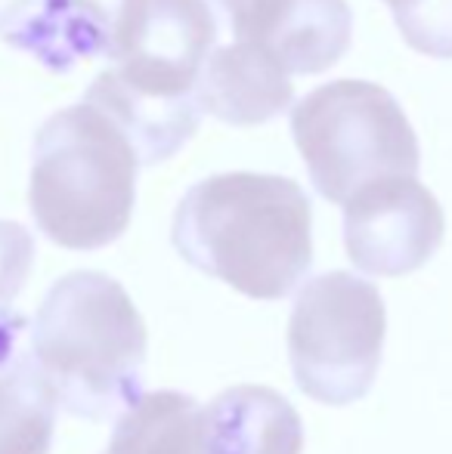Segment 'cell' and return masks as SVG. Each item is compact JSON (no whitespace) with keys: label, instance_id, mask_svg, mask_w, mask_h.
Listing matches in <instances>:
<instances>
[{"label":"cell","instance_id":"1","mask_svg":"<svg viewBox=\"0 0 452 454\" xmlns=\"http://www.w3.org/2000/svg\"><path fill=\"white\" fill-rule=\"evenodd\" d=\"M177 254L251 300H282L313 266V207L276 174H218L180 198Z\"/></svg>","mask_w":452,"mask_h":454},{"label":"cell","instance_id":"2","mask_svg":"<svg viewBox=\"0 0 452 454\" xmlns=\"http://www.w3.org/2000/svg\"><path fill=\"white\" fill-rule=\"evenodd\" d=\"M31 364L78 418H109L139 399L146 325L103 272H72L44 297L31 325Z\"/></svg>","mask_w":452,"mask_h":454},{"label":"cell","instance_id":"3","mask_svg":"<svg viewBox=\"0 0 452 454\" xmlns=\"http://www.w3.org/2000/svg\"><path fill=\"white\" fill-rule=\"evenodd\" d=\"M139 155L131 139L87 102L47 118L31 149V216L68 251L121 239L137 201Z\"/></svg>","mask_w":452,"mask_h":454},{"label":"cell","instance_id":"4","mask_svg":"<svg viewBox=\"0 0 452 454\" xmlns=\"http://www.w3.org/2000/svg\"><path fill=\"white\" fill-rule=\"evenodd\" d=\"M291 137L313 189L347 204L387 176H418L422 152L403 106L372 81H332L291 112Z\"/></svg>","mask_w":452,"mask_h":454},{"label":"cell","instance_id":"5","mask_svg":"<svg viewBox=\"0 0 452 454\" xmlns=\"http://www.w3.org/2000/svg\"><path fill=\"white\" fill-rule=\"evenodd\" d=\"M304 424L270 387H229L211 402L146 393L121 414L106 454H301Z\"/></svg>","mask_w":452,"mask_h":454},{"label":"cell","instance_id":"6","mask_svg":"<svg viewBox=\"0 0 452 454\" xmlns=\"http://www.w3.org/2000/svg\"><path fill=\"white\" fill-rule=\"evenodd\" d=\"M385 300L353 272H322L297 291L289 318V359L304 395L353 405L372 389L385 349Z\"/></svg>","mask_w":452,"mask_h":454},{"label":"cell","instance_id":"7","mask_svg":"<svg viewBox=\"0 0 452 454\" xmlns=\"http://www.w3.org/2000/svg\"><path fill=\"white\" fill-rule=\"evenodd\" d=\"M447 216L416 176H387L344 204V247L366 275L400 278L422 270L443 245Z\"/></svg>","mask_w":452,"mask_h":454},{"label":"cell","instance_id":"8","mask_svg":"<svg viewBox=\"0 0 452 454\" xmlns=\"http://www.w3.org/2000/svg\"><path fill=\"white\" fill-rule=\"evenodd\" d=\"M218 41V19L208 0H146L112 68L143 90L195 96Z\"/></svg>","mask_w":452,"mask_h":454},{"label":"cell","instance_id":"9","mask_svg":"<svg viewBox=\"0 0 452 454\" xmlns=\"http://www.w3.org/2000/svg\"><path fill=\"white\" fill-rule=\"evenodd\" d=\"M235 43L254 47L285 74H320L353 41L347 0H245L229 12Z\"/></svg>","mask_w":452,"mask_h":454},{"label":"cell","instance_id":"10","mask_svg":"<svg viewBox=\"0 0 452 454\" xmlns=\"http://www.w3.org/2000/svg\"><path fill=\"white\" fill-rule=\"evenodd\" d=\"M143 4L146 0H44L22 28L6 35V43L56 74L72 72L81 59L93 56L115 62Z\"/></svg>","mask_w":452,"mask_h":454},{"label":"cell","instance_id":"11","mask_svg":"<svg viewBox=\"0 0 452 454\" xmlns=\"http://www.w3.org/2000/svg\"><path fill=\"white\" fill-rule=\"evenodd\" d=\"M84 102L131 139L143 168L174 158L202 124V99L195 96H168L131 84L115 68L103 72L84 93Z\"/></svg>","mask_w":452,"mask_h":454},{"label":"cell","instance_id":"12","mask_svg":"<svg viewBox=\"0 0 452 454\" xmlns=\"http://www.w3.org/2000/svg\"><path fill=\"white\" fill-rule=\"evenodd\" d=\"M199 99L208 114L233 127L266 124L295 99L289 74L245 43L218 47L199 78Z\"/></svg>","mask_w":452,"mask_h":454},{"label":"cell","instance_id":"13","mask_svg":"<svg viewBox=\"0 0 452 454\" xmlns=\"http://www.w3.org/2000/svg\"><path fill=\"white\" fill-rule=\"evenodd\" d=\"M56 405L53 389L31 359L0 371V454H47Z\"/></svg>","mask_w":452,"mask_h":454},{"label":"cell","instance_id":"14","mask_svg":"<svg viewBox=\"0 0 452 454\" xmlns=\"http://www.w3.org/2000/svg\"><path fill=\"white\" fill-rule=\"evenodd\" d=\"M403 41L431 59H452V0H387Z\"/></svg>","mask_w":452,"mask_h":454},{"label":"cell","instance_id":"15","mask_svg":"<svg viewBox=\"0 0 452 454\" xmlns=\"http://www.w3.org/2000/svg\"><path fill=\"white\" fill-rule=\"evenodd\" d=\"M35 263V241L19 223L0 220V337L22 331V318L10 309Z\"/></svg>","mask_w":452,"mask_h":454},{"label":"cell","instance_id":"16","mask_svg":"<svg viewBox=\"0 0 452 454\" xmlns=\"http://www.w3.org/2000/svg\"><path fill=\"white\" fill-rule=\"evenodd\" d=\"M44 0H0V31L10 35V31L22 28L37 10H41Z\"/></svg>","mask_w":452,"mask_h":454},{"label":"cell","instance_id":"17","mask_svg":"<svg viewBox=\"0 0 452 454\" xmlns=\"http://www.w3.org/2000/svg\"><path fill=\"white\" fill-rule=\"evenodd\" d=\"M16 340H19V331H12V334H4L0 337V371L10 368L16 359Z\"/></svg>","mask_w":452,"mask_h":454}]
</instances>
